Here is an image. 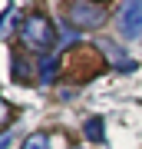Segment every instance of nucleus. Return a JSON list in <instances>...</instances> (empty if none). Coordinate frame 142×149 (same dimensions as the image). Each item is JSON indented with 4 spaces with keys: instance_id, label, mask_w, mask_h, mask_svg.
I'll return each instance as SVG.
<instances>
[{
    "instance_id": "nucleus-9",
    "label": "nucleus",
    "mask_w": 142,
    "mask_h": 149,
    "mask_svg": "<svg viewBox=\"0 0 142 149\" xmlns=\"http://www.w3.org/2000/svg\"><path fill=\"white\" fill-rule=\"evenodd\" d=\"M7 119H10V106H7V103L3 100H0V126H3V123Z\"/></svg>"
},
{
    "instance_id": "nucleus-3",
    "label": "nucleus",
    "mask_w": 142,
    "mask_h": 149,
    "mask_svg": "<svg viewBox=\"0 0 142 149\" xmlns=\"http://www.w3.org/2000/svg\"><path fill=\"white\" fill-rule=\"evenodd\" d=\"M119 30H122V37H129V40L142 37V0H126L122 17H119Z\"/></svg>"
},
{
    "instance_id": "nucleus-8",
    "label": "nucleus",
    "mask_w": 142,
    "mask_h": 149,
    "mask_svg": "<svg viewBox=\"0 0 142 149\" xmlns=\"http://www.w3.org/2000/svg\"><path fill=\"white\" fill-rule=\"evenodd\" d=\"M13 20H17V10L10 7V10H7L3 17H0V40H3V37H10V27H13Z\"/></svg>"
},
{
    "instance_id": "nucleus-6",
    "label": "nucleus",
    "mask_w": 142,
    "mask_h": 149,
    "mask_svg": "<svg viewBox=\"0 0 142 149\" xmlns=\"http://www.w3.org/2000/svg\"><path fill=\"white\" fill-rule=\"evenodd\" d=\"M23 149H53V143H50L46 133H30L23 139Z\"/></svg>"
},
{
    "instance_id": "nucleus-5",
    "label": "nucleus",
    "mask_w": 142,
    "mask_h": 149,
    "mask_svg": "<svg viewBox=\"0 0 142 149\" xmlns=\"http://www.w3.org/2000/svg\"><path fill=\"white\" fill-rule=\"evenodd\" d=\"M83 136L89 139V143H103V116H93V119H86V126H83Z\"/></svg>"
},
{
    "instance_id": "nucleus-7",
    "label": "nucleus",
    "mask_w": 142,
    "mask_h": 149,
    "mask_svg": "<svg viewBox=\"0 0 142 149\" xmlns=\"http://www.w3.org/2000/svg\"><path fill=\"white\" fill-rule=\"evenodd\" d=\"M33 76V70H26V60L23 56H13V80L17 83H26Z\"/></svg>"
},
{
    "instance_id": "nucleus-11",
    "label": "nucleus",
    "mask_w": 142,
    "mask_h": 149,
    "mask_svg": "<svg viewBox=\"0 0 142 149\" xmlns=\"http://www.w3.org/2000/svg\"><path fill=\"white\" fill-rule=\"evenodd\" d=\"M93 3H103V0H93Z\"/></svg>"
},
{
    "instance_id": "nucleus-10",
    "label": "nucleus",
    "mask_w": 142,
    "mask_h": 149,
    "mask_svg": "<svg viewBox=\"0 0 142 149\" xmlns=\"http://www.w3.org/2000/svg\"><path fill=\"white\" fill-rule=\"evenodd\" d=\"M10 143H13V136H10V133H3V136H0V149H7Z\"/></svg>"
},
{
    "instance_id": "nucleus-4",
    "label": "nucleus",
    "mask_w": 142,
    "mask_h": 149,
    "mask_svg": "<svg viewBox=\"0 0 142 149\" xmlns=\"http://www.w3.org/2000/svg\"><path fill=\"white\" fill-rule=\"evenodd\" d=\"M56 70H60V60L53 56V53H46V56L40 60V83L50 86L53 80H56Z\"/></svg>"
},
{
    "instance_id": "nucleus-1",
    "label": "nucleus",
    "mask_w": 142,
    "mask_h": 149,
    "mask_svg": "<svg viewBox=\"0 0 142 149\" xmlns=\"http://www.w3.org/2000/svg\"><path fill=\"white\" fill-rule=\"evenodd\" d=\"M20 43L30 53H46V50L56 43V27L46 13H26L20 20Z\"/></svg>"
},
{
    "instance_id": "nucleus-2",
    "label": "nucleus",
    "mask_w": 142,
    "mask_h": 149,
    "mask_svg": "<svg viewBox=\"0 0 142 149\" xmlns=\"http://www.w3.org/2000/svg\"><path fill=\"white\" fill-rule=\"evenodd\" d=\"M69 20L76 30H99L106 23V10L103 3H93V0H76L69 7Z\"/></svg>"
}]
</instances>
